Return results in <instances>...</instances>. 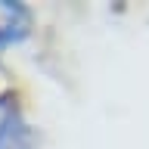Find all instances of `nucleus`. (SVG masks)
I'll return each mask as SVG.
<instances>
[{"instance_id":"f03ea898","label":"nucleus","mask_w":149,"mask_h":149,"mask_svg":"<svg viewBox=\"0 0 149 149\" xmlns=\"http://www.w3.org/2000/svg\"><path fill=\"white\" fill-rule=\"evenodd\" d=\"M28 34V9L22 3H0V47Z\"/></svg>"},{"instance_id":"f257e3e1","label":"nucleus","mask_w":149,"mask_h":149,"mask_svg":"<svg viewBox=\"0 0 149 149\" xmlns=\"http://www.w3.org/2000/svg\"><path fill=\"white\" fill-rule=\"evenodd\" d=\"M0 149H34V134L16 109L0 118Z\"/></svg>"}]
</instances>
